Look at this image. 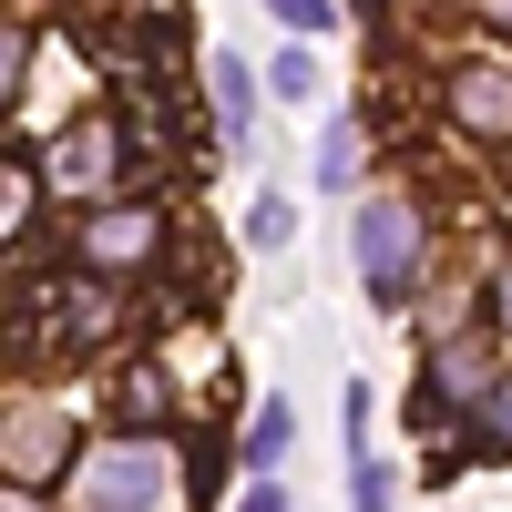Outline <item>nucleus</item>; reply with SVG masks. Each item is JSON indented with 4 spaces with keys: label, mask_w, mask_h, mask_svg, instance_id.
Wrapping results in <instances>:
<instances>
[{
    "label": "nucleus",
    "mask_w": 512,
    "mask_h": 512,
    "mask_svg": "<svg viewBox=\"0 0 512 512\" xmlns=\"http://www.w3.org/2000/svg\"><path fill=\"white\" fill-rule=\"evenodd\" d=\"M287 236H297L287 195H256V205H246V246H287Z\"/></svg>",
    "instance_id": "obj_12"
},
{
    "label": "nucleus",
    "mask_w": 512,
    "mask_h": 512,
    "mask_svg": "<svg viewBox=\"0 0 512 512\" xmlns=\"http://www.w3.org/2000/svg\"><path fill=\"white\" fill-rule=\"evenodd\" d=\"M164 431H113L103 451H72V492H82V512H154V492H164Z\"/></svg>",
    "instance_id": "obj_1"
},
{
    "label": "nucleus",
    "mask_w": 512,
    "mask_h": 512,
    "mask_svg": "<svg viewBox=\"0 0 512 512\" xmlns=\"http://www.w3.org/2000/svg\"><path fill=\"white\" fill-rule=\"evenodd\" d=\"M492 297H502V338H512V246H502V277H492Z\"/></svg>",
    "instance_id": "obj_20"
},
{
    "label": "nucleus",
    "mask_w": 512,
    "mask_h": 512,
    "mask_svg": "<svg viewBox=\"0 0 512 512\" xmlns=\"http://www.w3.org/2000/svg\"><path fill=\"white\" fill-rule=\"evenodd\" d=\"M123 175V134L113 123H72V134L41 154V185H62V195H103Z\"/></svg>",
    "instance_id": "obj_6"
},
{
    "label": "nucleus",
    "mask_w": 512,
    "mask_h": 512,
    "mask_svg": "<svg viewBox=\"0 0 512 512\" xmlns=\"http://www.w3.org/2000/svg\"><path fill=\"white\" fill-rule=\"evenodd\" d=\"M72 472V420L52 410V400H41V410H11V420H0V482H62Z\"/></svg>",
    "instance_id": "obj_4"
},
{
    "label": "nucleus",
    "mask_w": 512,
    "mask_h": 512,
    "mask_svg": "<svg viewBox=\"0 0 512 512\" xmlns=\"http://www.w3.org/2000/svg\"><path fill=\"white\" fill-rule=\"evenodd\" d=\"M287 441H297V410H287V400H267V410L246 420V451H236V461H256V472H277V451H287Z\"/></svg>",
    "instance_id": "obj_9"
},
{
    "label": "nucleus",
    "mask_w": 512,
    "mask_h": 512,
    "mask_svg": "<svg viewBox=\"0 0 512 512\" xmlns=\"http://www.w3.org/2000/svg\"><path fill=\"white\" fill-rule=\"evenodd\" d=\"M246 512H287V482H256V492H246Z\"/></svg>",
    "instance_id": "obj_18"
},
{
    "label": "nucleus",
    "mask_w": 512,
    "mask_h": 512,
    "mask_svg": "<svg viewBox=\"0 0 512 512\" xmlns=\"http://www.w3.org/2000/svg\"><path fill=\"white\" fill-rule=\"evenodd\" d=\"M164 410H175L164 369L154 359H123V379H113V431H164Z\"/></svg>",
    "instance_id": "obj_7"
},
{
    "label": "nucleus",
    "mask_w": 512,
    "mask_h": 512,
    "mask_svg": "<svg viewBox=\"0 0 512 512\" xmlns=\"http://www.w3.org/2000/svg\"><path fill=\"white\" fill-rule=\"evenodd\" d=\"M72 256H82L93 277H134V267H154V256H164V216H154L144 195H103L93 216H82Z\"/></svg>",
    "instance_id": "obj_3"
},
{
    "label": "nucleus",
    "mask_w": 512,
    "mask_h": 512,
    "mask_svg": "<svg viewBox=\"0 0 512 512\" xmlns=\"http://www.w3.org/2000/svg\"><path fill=\"white\" fill-rule=\"evenodd\" d=\"M267 11H277L287 31H328V21H338V11H328V0H267Z\"/></svg>",
    "instance_id": "obj_17"
},
{
    "label": "nucleus",
    "mask_w": 512,
    "mask_h": 512,
    "mask_svg": "<svg viewBox=\"0 0 512 512\" xmlns=\"http://www.w3.org/2000/svg\"><path fill=\"white\" fill-rule=\"evenodd\" d=\"M451 123L472 144H512V62L502 52H482V62L451 72Z\"/></svg>",
    "instance_id": "obj_5"
},
{
    "label": "nucleus",
    "mask_w": 512,
    "mask_h": 512,
    "mask_svg": "<svg viewBox=\"0 0 512 512\" xmlns=\"http://www.w3.org/2000/svg\"><path fill=\"white\" fill-rule=\"evenodd\" d=\"M21 72H31V41H21V21H0V113L21 103Z\"/></svg>",
    "instance_id": "obj_13"
},
{
    "label": "nucleus",
    "mask_w": 512,
    "mask_h": 512,
    "mask_svg": "<svg viewBox=\"0 0 512 512\" xmlns=\"http://www.w3.org/2000/svg\"><path fill=\"white\" fill-rule=\"evenodd\" d=\"M205 93H216V134H226V144H246V123H256V93H246V72H236L226 52H205Z\"/></svg>",
    "instance_id": "obj_8"
},
{
    "label": "nucleus",
    "mask_w": 512,
    "mask_h": 512,
    "mask_svg": "<svg viewBox=\"0 0 512 512\" xmlns=\"http://www.w3.org/2000/svg\"><path fill=\"white\" fill-rule=\"evenodd\" d=\"M390 502H400V472L359 451V461H349V512H390Z\"/></svg>",
    "instance_id": "obj_11"
},
{
    "label": "nucleus",
    "mask_w": 512,
    "mask_h": 512,
    "mask_svg": "<svg viewBox=\"0 0 512 512\" xmlns=\"http://www.w3.org/2000/svg\"><path fill=\"white\" fill-rule=\"evenodd\" d=\"M472 390H492V379H482V349H451V359H441V400H472Z\"/></svg>",
    "instance_id": "obj_15"
},
{
    "label": "nucleus",
    "mask_w": 512,
    "mask_h": 512,
    "mask_svg": "<svg viewBox=\"0 0 512 512\" xmlns=\"http://www.w3.org/2000/svg\"><path fill=\"white\" fill-rule=\"evenodd\" d=\"M349 256H359V277H369L379 308H400V287L420 277V205H410V195H369Z\"/></svg>",
    "instance_id": "obj_2"
},
{
    "label": "nucleus",
    "mask_w": 512,
    "mask_h": 512,
    "mask_svg": "<svg viewBox=\"0 0 512 512\" xmlns=\"http://www.w3.org/2000/svg\"><path fill=\"white\" fill-rule=\"evenodd\" d=\"M31 195H41V175H31L21 154H0V246L21 236V216H31Z\"/></svg>",
    "instance_id": "obj_10"
},
{
    "label": "nucleus",
    "mask_w": 512,
    "mask_h": 512,
    "mask_svg": "<svg viewBox=\"0 0 512 512\" xmlns=\"http://www.w3.org/2000/svg\"><path fill=\"white\" fill-rule=\"evenodd\" d=\"M359 175V134H349V123H338V134L318 144V185H349Z\"/></svg>",
    "instance_id": "obj_14"
},
{
    "label": "nucleus",
    "mask_w": 512,
    "mask_h": 512,
    "mask_svg": "<svg viewBox=\"0 0 512 512\" xmlns=\"http://www.w3.org/2000/svg\"><path fill=\"white\" fill-rule=\"evenodd\" d=\"M0 512H41V492L31 482H0Z\"/></svg>",
    "instance_id": "obj_19"
},
{
    "label": "nucleus",
    "mask_w": 512,
    "mask_h": 512,
    "mask_svg": "<svg viewBox=\"0 0 512 512\" xmlns=\"http://www.w3.org/2000/svg\"><path fill=\"white\" fill-rule=\"evenodd\" d=\"M267 82H277L287 103H308V93H318V62H308V52H277V72H267Z\"/></svg>",
    "instance_id": "obj_16"
}]
</instances>
